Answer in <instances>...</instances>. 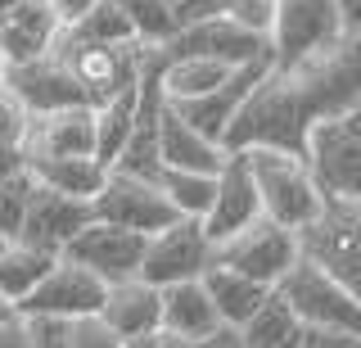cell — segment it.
Here are the masks:
<instances>
[{
    "label": "cell",
    "instance_id": "484cf974",
    "mask_svg": "<svg viewBox=\"0 0 361 348\" xmlns=\"http://www.w3.org/2000/svg\"><path fill=\"white\" fill-rule=\"evenodd\" d=\"M135 100H140V82H135L131 91L113 95V100H104V104H95V159L104 167L118 163V154L127 150V140H131Z\"/></svg>",
    "mask_w": 361,
    "mask_h": 348
},
{
    "label": "cell",
    "instance_id": "7c38bea8",
    "mask_svg": "<svg viewBox=\"0 0 361 348\" xmlns=\"http://www.w3.org/2000/svg\"><path fill=\"white\" fill-rule=\"evenodd\" d=\"M104 289L109 285L95 280L86 267L59 258V263L50 267V276H45L41 285L18 303V317H59V321L99 317V308H104Z\"/></svg>",
    "mask_w": 361,
    "mask_h": 348
},
{
    "label": "cell",
    "instance_id": "ffe728a7",
    "mask_svg": "<svg viewBox=\"0 0 361 348\" xmlns=\"http://www.w3.org/2000/svg\"><path fill=\"white\" fill-rule=\"evenodd\" d=\"M59 32H63V23H59L50 0H23L5 23L0 54H5L9 68H14V64H32V59H41V54H50V46L59 41Z\"/></svg>",
    "mask_w": 361,
    "mask_h": 348
},
{
    "label": "cell",
    "instance_id": "6da1fadb",
    "mask_svg": "<svg viewBox=\"0 0 361 348\" xmlns=\"http://www.w3.org/2000/svg\"><path fill=\"white\" fill-rule=\"evenodd\" d=\"M353 104H361V32H348L334 54L298 73H267L226 127L221 150H280L302 159L312 122L348 114Z\"/></svg>",
    "mask_w": 361,
    "mask_h": 348
},
{
    "label": "cell",
    "instance_id": "8fae6325",
    "mask_svg": "<svg viewBox=\"0 0 361 348\" xmlns=\"http://www.w3.org/2000/svg\"><path fill=\"white\" fill-rule=\"evenodd\" d=\"M158 50H163V59H221L231 68H244L253 59H267L271 41L231 23V18H203V23L176 28V37Z\"/></svg>",
    "mask_w": 361,
    "mask_h": 348
},
{
    "label": "cell",
    "instance_id": "30bf717a",
    "mask_svg": "<svg viewBox=\"0 0 361 348\" xmlns=\"http://www.w3.org/2000/svg\"><path fill=\"white\" fill-rule=\"evenodd\" d=\"M208 267H212V240L203 235L195 217H180L167 231L145 240L140 280L154 289H167V285H180V280H199Z\"/></svg>",
    "mask_w": 361,
    "mask_h": 348
},
{
    "label": "cell",
    "instance_id": "f1b7e54d",
    "mask_svg": "<svg viewBox=\"0 0 361 348\" xmlns=\"http://www.w3.org/2000/svg\"><path fill=\"white\" fill-rule=\"evenodd\" d=\"M154 186L167 195V204L176 208V217H195V222H203V212L212 208V195H217V176L176 172V167H163Z\"/></svg>",
    "mask_w": 361,
    "mask_h": 348
},
{
    "label": "cell",
    "instance_id": "603a6c76",
    "mask_svg": "<svg viewBox=\"0 0 361 348\" xmlns=\"http://www.w3.org/2000/svg\"><path fill=\"white\" fill-rule=\"evenodd\" d=\"M199 280H203V289H208V299H212V308H217L221 325H235V330H240V325L271 299L267 285H257V280L231 272V267H208Z\"/></svg>",
    "mask_w": 361,
    "mask_h": 348
},
{
    "label": "cell",
    "instance_id": "7dc6e473",
    "mask_svg": "<svg viewBox=\"0 0 361 348\" xmlns=\"http://www.w3.org/2000/svg\"><path fill=\"white\" fill-rule=\"evenodd\" d=\"M167 5H180V0H167Z\"/></svg>",
    "mask_w": 361,
    "mask_h": 348
},
{
    "label": "cell",
    "instance_id": "e0dca14e",
    "mask_svg": "<svg viewBox=\"0 0 361 348\" xmlns=\"http://www.w3.org/2000/svg\"><path fill=\"white\" fill-rule=\"evenodd\" d=\"M5 86L14 91L23 104H27V114H59V109H90L86 91L68 77V68L54 54H41V59L32 64H14V68L5 73Z\"/></svg>",
    "mask_w": 361,
    "mask_h": 348
},
{
    "label": "cell",
    "instance_id": "4fadbf2b",
    "mask_svg": "<svg viewBox=\"0 0 361 348\" xmlns=\"http://www.w3.org/2000/svg\"><path fill=\"white\" fill-rule=\"evenodd\" d=\"M145 240L149 235H135V231H122V227H104V222H90L68 240V249L59 258L86 267L95 280L104 285H118V280H131L140 276V258H145Z\"/></svg>",
    "mask_w": 361,
    "mask_h": 348
},
{
    "label": "cell",
    "instance_id": "5bb4252c",
    "mask_svg": "<svg viewBox=\"0 0 361 348\" xmlns=\"http://www.w3.org/2000/svg\"><path fill=\"white\" fill-rule=\"evenodd\" d=\"M267 73H271V54H267V59L244 64V68H235V73L217 86V91H208V95H199V100H180V104H172V114H176L180 122H190L199 136H208V140L221 145L226 127H231L235 114L244 109V100L253 95L257 86H262Z\"/></svg>",
    "mask_w": 361,
    "mask_h": 348
},
{
    "label": "cell",
    "instance_id": "277c9868",
    "mask_svg": "<svg viewBox=\"0 0 361 348\" xmlns=\"http://www.w3.org/2000/svg\"><path fill=\"white\" fill-rule=\"evenodd\" d=\"M298 258L321 267L361 303V204L325 199L312 227L298 231Z\"/></svg>",
    "mask_w": 361,
    "mask_h": 348
},
{
    "label": "cell",
    "instance_id": "60d3db41",
    "mask_svg": "<svg viewBox=\"0 0 361 348\" xmlns=\"http://www.w3.org/2000/svg\"><path fill=\"white\" fill-rule=\"evenodd\" d=\"M0 348H27V340H23V325H0Z\"/></svg>",
    "mask_w": 361,
    "mask_h": 348
},
{
    "label": "cell",
    "instance_id": "9c48e42d",
    "mask_svg": "<svg viewBox=\"0 0 361 348\" xmlns=\"http://www.w3.org/2000/svg\"><path fill=\"white\" fill-rule=\"evenodd\" d=\"M90 217L104 222V227L135 231V235H158V231L172 227V222H180L176 208L167 204V195L154 181H140V176H127V172L104 176L99 195L90 199Z\"/></svg>",
    "mask_w": 361,
    "mask_h": 348
},
{
    "label": "cell",
    "instance_id": "7402d4cb",
    "mask_svg": "<svg viewBox=\"0 0 361 348\" xmlns=\"http://www.w3.org/2000/svg\"><path fill=\"white\" fill-rule=\"evenodd\" d=\"M158 294H163V321H158V330L176 335V340L199 344L221 325L208 289H203V280H180V285H167V289H158Z\"/></svg>",
    "mask_w": 361,
    "mask_h": 348
},
{
    "label": "cell",
    "instance_id": "836d02e7",
    "mask_svg": "<svg viewBox=\"0 0 361 348\" xmlns=\"http://www.w3.org/2000/svg\"><path fill=\"white\" fill-rule=\"evenodd\" d=\"M27 127H32L27 104H23V100L9 91V86H0V140H5V145H18V150H23Z\"/></svg>",
    "mask_w": 361,
    "mask_h": 348
},
{
    "label": "cell",
    "instance_id": "7bdbcfd3",
    "mask_svg": "<svg viewBox=\"0 0 361 348\" xmlns=\"http://www.w3.org/2000/svg\"><path fill=\"white\" fill-rule=\"evenodd\" d=\"M18 5H23V0H0V14H14Z\"/></svg>",
    "mask_w": 361,
    "mask_h": 348
},
{
    "label": "cell",
    "instance_id": "f6af8a7d",
    "mask_svg": "<svg viewBox=\"0 0 361 348\" xmlns=\"http://www.w3.org/2000/svg\"><path fill=\"white\" fill-rule=\"evenodd\" d=\"M9 244H14V240H9V235H0V253H5V249H9Z\"/></svg>",
    "mask_w": 361,
    "mask_h": 348
},
{
    "label": "cell",
    "instance_id": "4316f807",
    "mask_svg": "<svg viewBox=\"0 0 361 348\" xmlns=\"http://www.w3.org/2000/svg\"><path fill=\"white\" fill-rule=\"evenodd\" d=\"M54 263H59V253H45V249H32V244L14 240L5 253H0V294L18 308V303L27 299L45 276H50Z\"/></svg>",
    "mask_w": 361,
    "mask_h": 348
},
{
    "label": "cell",
    "instance_id": "e575fe53",
    "mask_svg": "<svg viewBox=\"0 0 361 348\" xmlns=\"http://www.w3.org/2000/svg\"><path fill=\"white\" fill-rule=\"evenodd\" d=\"M73 348H122V340L99 317H82L73 321Z\"/></svg>",
    "mask_w": 361,
    "mask_h": 348
},
{
    "label": "cell",
    "instance_id": "f546056e",
    "mask_svg": "<svg viewBox=\"0 0 361 348\" xmlns=\"http://www.w3.org/2000/svg\"><path fill=\"white\" fill-rule=\"evenodd\" d=\"M63 32L77 37V41H95V46H127V41H140L135 28H131V18L122 14L113 0H95V5H90L73 28H63Z\"/></svg>",
    "mask_w": 361,
    "mask_h": 348
},
{
    "label": "cell",
    "instance_id": "b9f144b4",
    "mask_svg": "<svg viewBox=\"0 0 361 348\" xmlns=\"http://www.w3.org/2000/svg\"><path fill=\"white\" fill-rule=\"evenodd\" d=\"M14 321H18V308H14L5 294H0V325H14Z\"/></svg>",
    "mask_w": 361,
    "mask_h": 348
},
{
    "label": "cell",
    "instance_id": "7a4b0ae2",
    "mask_svg": "<svg viewBox=\"0 0 361 348\" xmlns=\"http://www.w3.org/2000/svg\"><path fill=\"white\" fill-rule=\"evenodd\" d=\"M343 18L334 0H276L271 14V73H298L307 64L325 59L343 41Z\"/></svg>",
    "mask_w": 361,
    "mask_h": 348
},
{
    "label": "cell",
    "instance_id": "4dcf8cb0",
    "mask_svg": "<svg viewBox=\"0 0 361 348\" xmlns=\"http://www.w3.org/2000/svg\"><path fill=\"white\" fill-rule=\"evenodd\" d=\"M113 5L131 18L135 37H140L145 46H167V41L176 37V14H172L167 0H113Z\"/></svg>",
    "mask_w": 361,
    "mask_h": 348
},
{
    "label": "cell",
    "instance_id": "44dd1931",
    "mask_svg": "<svg viewBox=\"0 0 361 348\" xmlns=\"http://www.w3.org/2000/svg\"><path fill=\"white\" fill-rule=\"evenodd\" d=\"M158 163H163V167H176V172L217 176L221 163H226V150H221L217 140L199 136L190 122H180L172 114V104H167L163 118H158Z\"/></svg>",
    "mask_w": 361,
    "mask_h": 348
},
{
    "label": "cell",
    "instance_id": "cb8c5ba5",
    "mask_svg": "<svg viewBox=\"0 0 361 348\" xmlns=\"http://www.w3.org/2000/svg\"><path fill=\"white\" fill-rule=\"evenodd\" d=\"M27 176L54 195H68V199H95L99 186H104L109 167L99 159H27Z\"/></svg>",
    "mask_w": 361,
    "mask_h": 348
},
{
    "label": "cell",
    "instance_id": "2e32d148",
    "mask_svg": "<svg viewBox=\"0 0 361 348\" xmlns=\"http://www.w3.org/2000/svg\"><path fill=\"white\" fill-rule=\"evenodd\" d=\"M262 217V204H257V186H253V172H248L244 154H226L221 172H217V195H212V208L203 212V235L212 244L231 240L235 231L253 227Z\"/></svg>",
    "mask_w": 361,
    "mask_h": 348
},
{
    "label": "cell",
    "instance_id": "ac0fdd59",
    "mask_svg": "<svg viewBox=\"0 0 361 348\" xmlns=\"http://www.w3.org/2000/svg\"><path fill=\"white\" fill-rule=\"evenodd\" d=\"M27 159H95V109L37 114L23 140Z\"/></svg>",
    "mask_w": 361,
    "mask_h": 348
},
{
    "label": "cell",
    "instance_id": "bcb514c9",
    "mask_svg": "<svg viewBox=\"0 0 361 348\" xmlns=\"http://www.w3.org/2000/svg\"><path fill=\"white\" fill-rule=\"evenodd\" d=\"M5 23H9V14H0V37H5Z\"/></svg>",
    "mask_w": 361,
    "mask_h": 348
},
{
    "label": "cell",
    "instance_id": "ba28073f",
    "mask_svg": "<svg viewBox=\"0 0 361 348\" xmlns=\"http://www.w3.org/2000/svg\"><path fill=\"white\" fill-rule=\"evenodd\" d=\"M293 263H298V235L276 227V222H267V217H257L253 227L235 231L231 240L212 244V267H231V272L257 280L267 289H276L289 276Z\"/></svg>",
    "mask_w": 361,
    "mask_h": 348
},
{
    "label": "cell",
    "instance_id": "3957f363",
    "mask_svg": "<svg viewBox=\"0 0 361 348\" xmlns=\"http://www.w3.org/2000/svg\"><path fill=\"white\" fill-rule=\"evenodd\" d=\"M240 154H244L248 172H253L262 217L293 231V235L302 227H312L321 204H325V195L316 190L307 163L293 159V154H280V150H240Z\"/></svg>",
    "mask_w": 361,
    "mask_h": 348
},
{
    "label": "cell",
    "instance_id": "8992f818",
    "mask_svg": "<svg viewBox=\"0 0 361 348\" xmlns=\"http://www.w3.org/2000/svg\"><path fill=\"white\" fill-rule=\"evenodd\" d=\"M145 41H127V46H95V41H77L59 32V41L50 46V54L68 68L77 86L86 91L90 109L104 104V100L131 91L140 82V68H145Z\"/></svg>",
    "mask_w": 361,
    "mask_h": 348
},
{
    "label": "cell",
    "instance_id": "74e56055",
    "mask_svg": "<svg viewBox=\"0 0 361 348\" xmlns=\"http://www.w3.org/2000/svg\"><path fill=\"white\" fill-rule=\"evenodd\" d=\"M122 348H195V344L176 340V335H167V330H149V335H140V340H127Z\"/></svg>",
    "mask_w": 361,
    "mask_h": 348
},
{
    "label": "cell",
    "instance_id": "1f68e13d",
    "mask_svg": "<svg viewBox=\"0 0 361 348\" xmlns=\"http://www.w3.org/2000/svg\"><path fill=\"white\" fill-rule=\"evenodd\" d=\"M27 195H32V176H9L0 181V235L14 240L18 227H23V208H27Z\"/></svg>",
    "mask_w": 361,
    "mask_h": 348
},
{
    "label": "cell",
    "instance_id": "5b68a950",
    "mask_svg": "<svg viewBox=\"0 0 361 348\" xmlns=\"http://www.w3.org/2000/svg\"><path fill=\"white\" fill-rule=\"evenodd\" d=\"M302 163H307L312 181L325 199L361 204V104H353L348 114L312 122Z\"/></svg>",
    "mask_w": 361,
    "mask_h": 348
},
{
    "label": "cell",
    "instance_id": "d590c367",
    "mask_svg": "<svg viewBox=\"0 0 361 348\" xmlns=\"http://www.w3.org/2000/svg\"><path fill=\"white\" fill-rule=\"evenodd\" d=\"M298 348H361V335H348V330H302Z\"/></svg>",
    "mask_w": 361,
    "mask_h": 348
},
{
    "label": "cell",
    "instance_id": "d4e9b609",
    "mask_svg": "<svg viewBox=\"0 0 361 348\" xmlns=\"http://www.w3.org/2000/svg\"><path fill=\"white\" fill-rule=\"evenodd\" d=\"M302 330H307V325L293 317V308L276 294V289H271V299L240 325V335H244L248 348H298Z\"/></svg>",
    "mask_w": 361,
    "mask_h": 348
},
{
    "label": "cell",
    "instance_id": "8d00e7d4",
    "mask_svg": "<svg viewBox=\"0 0 361 348\" xmlns=\"http://www.w3.org/2000/svg\"><path fill=\"white\" fill-rule=\"evenodd\" d=\"M23 172H27V154H23L18 145H5V140H0V181L23 176Z\"/></svg>",
    "mask_w": 361,
    "mask_h": 348
},
{
    "label": "cell",
    "instance_id": "ee69618b",
    "mask_svg": "<svg viewBox=\"0 0 361 348\" xmlns=\"http://www.w3.org/2000/svg\"><path fill=\"white\" fill-rule=\"evenodd\" d=\"M5 73H9V64H5V54H0V86H5Z\"/></svg>",
    "mask_w": 361,
    "mask_h": 348
},
{
    "label": "cell",
    "instance_id": "f35d334b",
    "mask_svg": "<svg viewBox=\"0 0 361 348\" xmlns=\"http://www.w3.org/2000/svg\"><path fill=\"white\" fill-rule=\"evenodd\" d=\"M195 348H248V344H244V335L235 330V325H217V330H212L208 340H199Z\"/></svg>",
    "mask_w": 361,
    "mask_h": 348
},
{
    "label": "cell",
    "instance_id": "83f0119b",
    "mask_svg": "<svg viewBox=\"0 0 361 348\" xmlns=\"http://www.w3.org/2000/svg\"><path fill=\"white\" fill-rule=\"evenodd\" d=\"M235 68L221 59H163V95L167 104H180V100H199L231 77Z\"/></svg>",
    "mask_w": 361,
    "mask_h": 348
},
{
    "label": "cell",
    "instance_id": "9a60e30c",
    "mask_svg": "<svg viewBox=\"0 0 361 348\" xmlns=\"http://www.w3.org/2000/svg\"><path fill=\"white\" fill-rule=\"evenodd\" d=\"M90 204L86 199H68V195H54L32 181V195H27V208H23V227L14 240L18 244H32V249H45V253H63L68 240H73L82 227H90Z\"/></svg>",
    "mask_w": 361,
    "mask_h": 348
},
{
    "label": "cell",
    "instance_id": "d6986e66",
    "mask_svg": "<svg viewBox=\"0 0 361 348\" xmlns=\"http://www.w3.org/2000/svg\"><path fill=\"white\" fill-rule=\"evenodd\" d=\"M99 321H104L122 344H127V340H140V335L158 330V321H163V294H158L154 285H145L140 276L118 280V285L104 289Z\"/></svg>",
    "mask_w": 361,
    "mask_h": 348
},
{
    "label": "cell",
    "instance_id": "ab89813d",
    "mask_svg": "<svg viewBox=\"0 0 361 348\" xmlns=\"http://www.w3.org/2000/svg\"><path fill=\"white\" fill-rule=\"evenodd\" d=\"M338 18H343V32H361V0H334Z\"/></svg>",
    "mask_w": 361,
    "mask_h": 348
},
{
    "label": "cell",
    "instance_id": "d6a6232c",
    "mask_svg": "<svg viewBox=\"0 0 361 348\" xmlns=\"http://www.w3.org/2000/svg\"><path fill=\"white\" fill-rule=\"evenodd\" d=\"M27 348H73V321L59 317H18Z\"/></svg>",
    "mask_w": 361,
    "mask_h": 348
},
{
    "label": "cell",
    "instance_id": "52a82bcc",
    "mask_svg": "<svg viewBox=\"0 0 361 348\" xmlns=\"http://www.w3.org/2000/svg\"><path fill=\"white\" fill-rule=\"evenodd\" d=\"M276 294L293 308L307 330H348V335H361V303L348 294L338 280H330L321 267H312L307 258L289 267V276L276 285Z\"/></svg>",
    "mask_w": 361,
    "mask_h": 348
}]
</instances>
